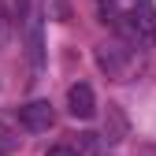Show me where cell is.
<instances>
[{"label": "cell", "mask_w": 156, "mask_h": 156, "mask_svg": "<svg viewBox=\"0 0 156 156\" xmlns=\"http://www.w3.org/2000/svg\"><path fill=\"white\" fill-rule=\"evenodd\" d=\"M104 23L130 45H149L156 37V4L152 0H97Z\"/></svg>", "instance_id": "cell-1"}, {"label": "cell", "mask_w": 156, "mask_h": 156, "mask_svg": "<svg viewBox=\"0 0 156 156\" xmlns=\"http://www.w3.org/2000/svg\"><path fill=\"white\" fill-rule=\"evenodd\" d=\"M97 63L108 78L115 82H130V78H138L141 67H145V56L138 45L123 41V37H112V41H101L97 45Z\"/></svg>", "instance_id": "cell-2"}, {"label": "cell", "mask_w": 156, "mask_h": 156, "mask_svg": "<svg viewBox=\"0 0 156 156\" xmlns=\"http://www.w3.org/2000/svg\"><path fill=\"white\" fill-rule=\"evenodd\" d=\"M19 123H23L30 134H45V130H52V123H56V112H52L48 101H30V104L19 108Z\"/></svg>", "instance_id": "cell-3"}, {"label": "cell", "mask_w": 156, "mask_h": 156, "mask_svg": "<svg viewBox=\"0 0 156 156\" xmlns=\"http://www.w3.org/2000/svg\"><path fill=\"white\" fill-rule=\"evenodd\" d=\"M67 112L74 119H93L97 115V97H93V89L86 82H78V86L67 89Z\"/></svg>", "instance_id": "cell-4"}, {"label": "cell", "mask_w": 156, "mask_h": 156, "mask_svg": "<svg viewBox=\"0 0 156 156\" xmlns=\"http://www.w3.org/2000/svg\"><path fill=\"white\" fill-rule=\"evenodd\" d=\"M4 11H8V23L11 26H23L30 19V0H4Z\"/></svg>", "instance_id": "cell-5"}, {"label": "cell", "mask_w": 156, "mask_h": 156, "mask_svg": "<svg viewBox=\"0 0 156 156\" xmlns=\"http://www.w3.org/2000/svg\"><path fill=\"white\" fill-rule=\"evenodd\" d=\"M41 63H45V52H41V26H30V67L34 71H41Z\"/></svg>", "instance_id": "cell-6"}, {"label": "cell", "mask_w": 156, "mask_h": 156, "mask_svg": "<svg viewBox=\"0 0 156 156\" xmlns=\"http://www.w3.org/2000/svg\"><path fill=\"white\" fill-rule=\"evenodd\" d=\"M45 19L67 23V19H71V0H45Z\"/></svg>", "instance_id": "cell-7"}, {"label": "cell", "mask_w": 156, "mask_h": 156, "mask_svg": "<svg viewBox=\"0 0 156 156\" xmlns=\"http://www.w3.org/2000/svg\"><path fill=\"white\" fill-rule=\"evenodd\" d=\"M8 30H11V23H8V11H4V0H0V48L8 41Z\"/></svg>", "instance_id": "cell-8"}, {"label": "cell", "mask_w": 156, "mask_h": 156, "mask_svg": "<svg viewBox=\"0 0 156 156\" xmlns=\"http://www.w3.org/2000/svg\"><path fill=\"white\" fill-rule=\"evenodd\" d=\"M45 156H78V152H74L71 145H52V149H48Z\"/></svg>", "instance_id": "cell-9"}]
</instances>
